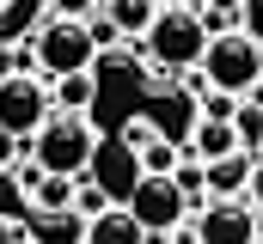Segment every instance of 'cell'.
<instances>
[{
	"instance_id": "6da1fadb",
	"label": "cell",
	"mask_w": 263,
	"mask_h": 244,
	"mask_svg": "<svg viewBox=\"0 0 263 244\" xmlns=\"http://www.w3.org/2000/svg\"><path fill=\"white\" fill-rule=\"evenodd\" d=\"M25 153H31L37 171H49V177H80V171L92 165V153H98V128L86 116H73V110H55V116L37 128V140H31Z\"/></svg>"
},
{
	"instance_id": "7a4b0ae2",
	"label": "cell",
	"mask_w": 263,
	"mask_h": 244,
	"mask_svg": "<svg viewBox=\"0 0 263 244\" xmlns=\"http://www.w3.org/2000/svg\"><path fill=\"white\" fill-rule=\"evenodd\" d=\"M208 25H202V12L196 6H165L159 12V25L147 31V55L159 61L165 73H196L202 55H208Z\"/></svg>"
},
{
	"instance_id": "3957f363",
	"label": "cell",
	"mask_w": 263,
	"mask_h": 244,
	"mask_svg": "<svg viewBox=\"0 0 263 244\" xmlns=\"http://www.w3.org/2000/svg\"><path fill=\"white\" fill-rule=\"evenodd\" d=\"M202 79H208V92L251 98V92L263 86V49L245 37V31H233V37H214V43H208V55H202Z\"/></svg>"
},
{
	"instance_id": "277c9868",
	"label": "cell",
	"mask_w": 263,
	"mask_h": 244,
	"mask_svg": "<svg viewBox=\"0 0 263 244\" xmlns=\"http://www.w3.org/2000/svg\"><path fill=\"white\" fill-rule=\"evenodd\" d=\"M25 55L37 61L49 79H67V73H92L98 43H92V31H86V25H73V18H49L43 31H31Z\"/></svg>"
},
{
	"instance_id": "5b68a950",
	"label": "cell",
	"mask_w": 263,
	"mask_h": 244,
	"mask_svg": "<svg viewBox=\"0 0 263 244\" xmlns=\"http://www.w3.org/2000/svg\"><path fill=\"white\" fill-rule=\"evenodd\" d=\"M123 208H129L153 238H165V232H178V220L190 214V195L178 189V177H135V189L123 195Z\"/></svg>"
},
{
	"instance_id": "8992f818",
	"label": "cell",
	"mask_w": 263,
	"mask_h": 244,
	"mask_svg": "<svg viewBox=\"0 0 263 244\" xmlns=\"http://www.w3.org/2000/svg\"><path fill=\"white\" fill-rule=\"evenodd\" d=\"M55 116V98L37 86V73H12L0 86V128H12L18 140H37V128Z\"/></svg>"
},
{
	"instance_id": "52a82bcc",
	"label": "cell",
	"mask_w": 263,
	"mask_h": 244,
	"mask_svg": "<svg viewBox=\"0 0 263 244\" xmlns=\"http://www.w3.org/2000/svg\"><path fill=\"white\" fill-rule=\"evenodd\" d=\"M190 238L196 244H257L263 220L251 201H208L196 214V226H190Z\"/></svg>"
},
{
	"instance_id": "ba28073f",
	"label": "cell",
	"mask_w": 263,
	"mask_h": 244,
	"mask_svg": "<svg viewBox=\"0 0 263 244\" xmlns=\"http://www.w3.org/2000/svg\"><path fill=\"white\" fill-rule=\"evenodd\" d=\"M86 214L80 208H31L25 214V238L31 244H86Z\"/></svg>"
},
{
	"instance_id": "9c48e42d",
	"label": "cell",
	"mask_w": 263,
	"mask_h": 244,
	"mask_svg": "<svg viewBox=\"0 0 263 244\" xmlns=\"http://www.w3.org/2000/svg\"><path fill=\"white\" fill-rule=\"evenodd\" d=\"M251 171H257V153H227V159H214L208 165V195L214 201H239V195H251Z\"/></svg>"
},
{
	"instance_id": "30bf717a",
	"label": "cell",
	"mask_w": 263,
	"mask_h": 244,
	"mask_svg": "<svg viewBox=\"0 0 263 244\" xmlns=\"http://www.w3.org/2000/svg\"><path fill=\"white\" fill-rule=\"evenodd\" d=\"M86 244H153V232H147V226L135 220L129 208L117 201L110 214H98V220L86 226Z\"/></svg>"
},
{
	"instance_id": "8fae6325",
	"label": "cell",
	"mask_w": 263,
	"mask_h": 244,
	"mask_svg": "<svg viewBox=\"0 0 263 244\" xmlns=\"http://www.w3.org/2000/svg\"><path fill=\"white\" fill-rule=\"evenodd\" d=\"M159 12H165L159 0H104V18H110L123 37H141V43H147V31L159 25Z\"/></svg>"
},
{
	"instance_id": "7c38bea8",
	"label": "cell",
	"mask_w": 263,
	"mask_h": 244,
	"mask_svg": "<svg viewBox=\"0 0 263 244\" xmlns=\"http://www.w3.org/2000/svg\"><path fill=\"white\" fill-rule=\"evenodd\" d=\"M184 153H190V159H202V165H214V159H227V153H239V128H233V122H208V116H202Z\"/></svg>"
},
{
	"instance_id": "4fadbf2b",
	"label": "cell",
	"mask_w": 263,
	"mask_h": 244,
	"mask_svg": "<svg viewBox=\"0 0 263 244\" xmlns=\"http://www.w3.org/2000/svg\"><path fill=\"white\" fill-rule=\"evenodd\" d=\"M73 195H80V177H43L31 183V208H73Z\"/></svg>"
},
{
	"instance_id": "5bb4252c",
	"label": "cell",
	"mask_w": 263,
	"mask_h": 244,
	"mask_svg": "<svg viewBox=\"0 0 263 244\" xmlns=\"http://www.w3.org/2000/svg\"><path fill=\"white\" fill-rule=\"evenodd\" d=\"M92 98H98L92 73H67V79H55V104H62V110H73V116H80V110H86Z\"/></svg>"
},
{
	"instance_id": "9a60e30c",
	"label": "cell",
	"mask_w": 263,
	"mask_h": 244,
	"mask_svg": "<svg viewBox=\"0 0 263 244\" xmlns=\"http://www.w3.org/2000/svg\"><path fill=\"white\" fill-rule=\"evenodd\" d=\"M245 110V98H233V92H202V116L208 122H239Z\"/></svg>"
},
{
	"instance_id": "2e32d148",
	"label": "cell",
	"mask_w": 263,
	"mask_h": 244,
	"mask_svg": "<svg viewBox=\"0 0 263 244\" xmlns=\"http://www.w3.org/2000/svg\"><path fill=\"white\" fill-rule=\"evenodd\" d=\"M73 208H80L86 220H98V214H110V195H104L98 183H80V195H73Z\"/></svg>"
},
{
	"instance_id": "e0dca14e",
	"label": "cell",
	"mask_w": 263,
	"mask_h": 244,
	"mask_svg": "<svg viewBox=\"0 0 263 244\" xmlns=\"http://www.w3.org/2000/svg\"><path fill=\"white\" fill-rule=\"evenodd\" d=\"M49 6H55V18H73V25H86V18L104 12V0H49Z\"/></svg>"
},
{
	"instance_id": "ac0fdd59",
	"label": "cell",
	"mask_w": 263,
	"mask_h": 244,
	"mask_svg": "<svg viewBox=\"0 0 263 244\" xmlns=\"http://www.w3.org/2000/svg\"><path fill=\"white\" fill-rule=\"evenodd\" d=\"M86 31H92V43H98V49H117V43H123V31H117L104 12H98V18H86Z\"/></svg>"
},
{
	"instance_id": "d6986e66",
	"label": "cell",
	"mask_w": 263,
	"mask_h": 244,
	"mask_svg": "<svg viewBox=\"0 0 263 244\" xmlns=\"http://www.w3.org/2000/svg\"><path fill=\"white\" fill-rule=\"evenodd\" d=\"M239 31H245V37L263 49V0H245V18H239Z\"/></svg>"
},
{
	"instance_id": "ffe728a7",
	"label": "cell",
	"mask_w": 263,
	"mask_h": 244,
	"mask_svg": "<svg viewBox=\"0 0 263 244\" xmlns=\"http://www.w3.org/2000/svg\"><path fill=\"white\" fill-rule=\"evenodd\" d=\"M18 153H25V140H18L12 128H0V171H12V165H18Z\"/></svg>"
},
{
	"instance_id": "44dd1931",
	"label": "cell",
	"mask_w": 263,
	"mask_h": 244,
	"mask_svg": "<svg viewBox=\"0 0 263 244\" xmlns=\"http://www.w3.org/2000/svg\"><path fill=\"white\" fill-rule=\"evenodd\" d=\"M12 73H25V49H12V43H0V86H6Z\"/></svg>"
},
{
	"instance_id": "7402d4cb",
	"label": "cell",
	"mask_w": 263,
	"mask_h": 244,
	"mask_svg": "<svg viewBox=\"0 0 263 244\" xmlns=\"http://www.w3.org/2000/svg\"><path fill=\"white\" fill-rule=\"evenodd\" d=\"M0 244H25V226H18V220H6V214H0Z\"/></svg>"
},
{
	"instance_id": "603a6c76",
	"label": "cell",
	"mask_w": 263,
	"mask_h": 244,
	"mask_svg": "<svg viewBox=\"0 0 263 244\" xmlns=\"http://www.w3.org/2000/svg\"><path fill=\"white\" fill-rule=\"evenodd\" d=\"M245 201H251V208L263 214V159H257V171H251V195H245Z\"/></svg>"
},
{
	"instance_id": "cb8c5ba5",
	"label": "cell",
	"mask_w": 263,
	"mask_h": 244,
	"mask_svg": "<svg viewBox=\"0 0 263 244\" xmlns=\"http://www.w3.org/2000/svg\"><path fill=\"white\" fill-rule=\"evenodd\" d=\"M202 6H220V12H245V0H202Z\"/></svg>"
},
{
	"instance_id": "d4e9b609",
	"label": "cell",
	"mask_w": 263,
	"mask_h": 244,
	"mask_svg": "<svg viewBox=\"0 0 263 244\" xmlns=\"http://www.w3.org/2000/svg\"><path fill=\"white\" fill-rule=\"evenodd\" d=\"M159 6H202V0H159Z\"/></svg>"
},
{
	"instance_id": "484cf974",
	"label": "cell",
	"mask_w": 263,
	"mask_h": 244,
	"mask_svg": "<svg viewBox=\"0 0 263 244\" xmlns=\"http://www.w3.org/2000/svg\"><path fill=\"white\" fill-rule=\"evenodd\" d=\"M165 244H196V238H190V232H184V238H165Z\"/></svg>"
},
{
	"instance_id": "4316f807",
	"label": "cell",
	"mask_w": 263,
	"mask_h": 244,
	"mask_svg": "<svg viewBox=\"0 0 263 244\" xmlns=\"http://www.w3.org/2000/svg\"><path fill=\"white\" fill-rule=\"evenodd\" d=\"M0 6H6V0H0Z\"/></svg>"
},
{
	"instance_id": "83f0119b",
	"label": "cell",
	"mask_w": 263,
	"mask_h": 244,
	"mask_svg": "<svg viewBox=\"0 0 263 244\" xmlns=\"http://www.w3.org/2000/svg\"><path fill=\"white\" fill-rule=\"evenodd\" d=\"M257 244H263V238H257Z\"/></svg>"
}]
</instances>
